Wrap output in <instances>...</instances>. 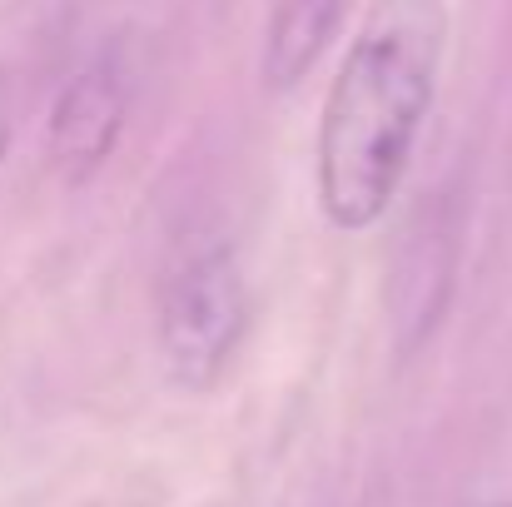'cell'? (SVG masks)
Instances as JSON below:
<instances>
[{
  "instance_id": "1",
  "label": "cell",
  "mask_w": 512,
  "mask_h": 507,
  "mask_svg": "<svg viewBox=\"0 0 512 507\" xmlns=\"http://www.w3.org/2000/svg\"><path fill=\"white\" fill-rule=\"evenodd\" d=\"M443 0H368L319 115V209L343 234L373 229L413 165L438 100Z\"/></svg>"
},
{
  "instance_id": "7",
  "label": "cell",
  "mask_w": 512,
  "mask_h": 507,
  "mask_svg": "<svg viewBox=\"0 0 512 507\" xmlns=\"http://www.w3.org/2000/svg\"><path fill=\"white\" fill-rule=\"evenodd\" d=\"M488 507H512V503H488Z\"/></svg>"
},
{
  "instance_id": "6",
  "label": "cell",
  "mask_w": 512,
  "mask_h": 507,
  "mask_svg": "<svg viewBox=\"0 0 512 507\" xmlns=\"http://www.w3.org/2000/svg\"><path fill=\"white\" fill-rule=\"evenodd\" d=\"M10 135H15V120H10V90L0 80V160L10 155Z\"/></svg>"
},
{
  "instance_id": "4",
  "label": "cell",
  "mask_w": 512,
  "mask_h": 507,
  "mask_svg": "<svg viewBox=\"0 0 512 507\" xmlns=\"http://www.w3.org/2000/svg\"><path fill=\"white\" fill-rule=\"evenodd\" d=\"M458 274V239L448 219H428V229H413L398 249L393 279H388V314H393V343L408 358L423 338H433Z\"/></svg>"
},
{
  "instance_id": "5",
  "label": "cell",
  "mask_w": 512,
  "mask_h": 507,
  "mask_svg": "<svg viewBox=\"0 0 512 507\" xmlns=\"http://www.w3.org/2000/svg\"><path fill=\"white\" fill-rule=\"evenodd\" d=\"M343 0H274L269 30H264V55L259 75L269 90H299L309 70L324 60L329 40L339 35Z\"/></svg>"
},
{
  "instance_id": "2",
  "label": "cell",
  "mask_w": 512,
  "mask_h": 507,
  "mask_svg": "<svg viewBox=\"0 0 512 507\" xmlns=\"http://www.w3.org/2000/svg\"><path fill=\"white\" fill-rule=\"evenodd\" d=\"M249 329V284L229 244L189 254L160 299V358L179 388L204 393L224 378Z\"/></svg>"
},
{
  "instance_id": "3",
  "label": "cell",
  "mask_w": 512,
  "mask_h": 507,
  "mask_svg": "<svg viewBox=\"0 0 512 507\" xmlns=\"http://www.w3.org/2000/svg\"><path fill=\"white\" fill-rule=\"evenodd\" d=\"M130 115V85L125 70L105 55L90 60L55 100L50 110V160L70 184H85L95 169L105 165L125 135Z\"/></svg>"
}]
</instances>
